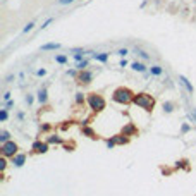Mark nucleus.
I'll return each mask as SVG.
<instances>
[{"label":"nucleus","instance_id":"nucleus-6","mask_svg":"<svg viewBox=\"0 0 196 196\" xmlns=\"http://www.w3.org/2000/svg\"><path fill=\"white\" fill-rule=\"evenodd\" d=\"M48 150H50V143H48V141H40V139H36V141L31 145V155H45Z\"/></svg>","mask_w":196,"mask_h":196},{"label":"nucleus","instance_id":"nucleus-11","mask_svg":"<svg viewBox=\"0 0 196 196\" xmlns=\"http://www.w3.org/2000/svg\"><path fill=\"white\" fill-rule=\"evenodd\" d=\"M91 53V57L95 58L96 62H101V64H105L107 60H108V57H110V53L108 52H101V53H95V52H90Z\"/></svg>","mask_w":196,"mask_h":196},{"label":"nucleus","instance_id":"nucleus-3","mask_svg":"<svg viewBox=\"0 0 196 196\" xmlns=\"http://www.w3.org/2000/svg\"><path fill=\"white\" fill-rule=\"evenodd\" d=\"M86 103H88V107L91 108L93 114H100L107 108V100L103 98L101 93H96V91H91V93L86 95Z\"/></svg>","mask_w":196,"mask_h":196},{"label":"nucleus","instance_id":"nucleus-7","mask_svg":"<svg viewBox=\"0 0 196 196\" xmlns=\"http://www.w3.org/2000/svg\"><path fill=\"white\" fill-rule=\"evenodd\" d=\"M122 134H126V136H129V138H133V136H139V129L136 124H133V122H127L126 126L121 129Z\"/></svg>","mask_w":196,"mask_h":196},{"label":"nucleus","instance_id":"nucleus-1","mask_svg":"<svg viewBox=\"0 0 196 196\" xmlns=\"http://www.w3.org/2000/svg\"><path fill=\"white\" fill-rule=\"evenodd\" d=\"M155 103H157L155 96L150 95V93H146V91L136 93V95H134V98H133V105L139 107V108H143L146 114H151V112H153Z\"/></svg>","mask_w":196,"mask_h":196},{"label":"nucleus","instance_id":"nucleus-36","mask_svg":"<svg viewBox=\"0 0 196 196\" xmlns=\"http://www.w3.org/2000/svg\"><path fill=\"white\" fill-rule=\"evenodd\" d=\"M45 74H47V71H45V69H38L36 71V76H40V78H42V76H45Z\"/></svg>","mask_w":196,"mask_h":196},{"label":"nucleus","instance_id":"nucleus-10","mask_svg":"<svg viewBox=\"0 0 196 196\" xmlns=\"http://www.w3.org/2000/svg\"><path fill=\"white\" fill-rule=\"evenodd\" d=\"M24 162H26V153H17L12 157V165L14 167H22Z\"/></svg>","mask_w":196,"mask_h":196},{"label":"nucleus","instance_id":"nucleus-33","mask_svg":"<svg viewBox=\"0 0 196 196\" xmlns=\"http://www.w3.org/2000/svg\"><path fill=\"white\" fill-rule=\"evenodd\" d=\"M50 129H52V126H50V124H43V126H42V133H48Z\"/></svg>","mask_w":196,"mask_h":196},{"label":"nucleus","instance_id":"nucleus-39","mask_svg":"<svg viewBox=\"0 0 196 196\" xmlns=\"http://www.w3.org/2000/svg\"><path fill=\"white\" fill-rule=\"evenodd\" d=\"M188 131H189V126H188V124H184V126H182V133H188Z\"/></svg>","mask_w":196,"mask_h":196},{"label":"nucleus","instance_id":"nucleus-38","mask_svg":"<svg viewBox=\"0 0 196 196\" xmlns=\"http://www.w3.org/2000/svg\"><path fill=\"white\" fill-rule=\"evenodd\" d=\"M188 117H189V121H193V122L196 124V115H194V114H189Z\"/></svg>","mask_w":196,"mask_h":196},{"label":"nucleus","instance_id":"nucleus-29","mask_svg":"<svg viewBox=\"0 0 196 196\" xmlns=\"http://www.w3.org/2000/svg\"><path fill=\"white\" fill-rule=\"evenodd\" d=\"M12 107H14V100H9V101H4V108H7V110H11Z\"/></svg>","mask_w":196,"mask_h":196},{"label":"nucleus","instance_id":"nucleus-21","mask_svg":"<svg viewBox=\"0 0 196 196\" xmlns=\"http://www.w3.org/2000/svg\"><path fill=\"white\" fill-rule=\"evenodd\" d=\"M67 60H69V58H67V55H64V53H57V55H55V62H57V64L65 65V64H67Z\"/></svg>","mask_w":196,"mask_h":196},{"label":"nucleus","instance_id":"nucleus-9","mask_svg":"<svg viewBox=\"0 0 196 196\" xmlns=\"http://www.w3.org/2000/svg\"><path fill=\"white\" fill-rule=\"evenodd\" d=\"M112 139H114V143H115L117 146H124V145H129V141H131V138H129V136H126V134H122V133L114 134V136H112Z\"/></svg>","mask_w":196,"mask_h":196},{"label":"nucleus","instance_id":"nucleus-14","mask_svg":"<svg viewBox=\"0 0 196 196\" xmlns=\"http://www.w3.org/2000/svg\"><path fill=\"white\" fill-rule=\"evenodd\" d=\"M131 69L136 71V72H146V71H148V67H146L143 62H138V60H136V62L131 64Z\"/></svg>","mask_w":196,"mask_h":196},{"label":"nucleus","instance_id":"nucleus-15","mask_svg":"<svg viewBox=\"0 0 196 196\" xmlns=\"http://www.w3.org/2000/svg\"><path fill=\"white\" fill-rule=\"evenodd\" d=\"M74 101H76V105H78V107L85 105V103H86V95L83 93V91H78V93L74 95Z\"/></svg>","mask_w":196,"mask_h":196},{"label":"nucleus","instance_id":"nucleus-30","mask_svg":"<svg viewBox=\"0 0 196 196\" xmlns=\"http://www.w3.org/2000/svg\"><path fill=\"white\" fill-rule=\"evenodd\" d=\"M52 22H53V17H50V19H47V21L43 22V24H42L40 28H42V29H45V28H48L50 24H52Z\"/></svg>","mask_w":196,"mask_h":196},{"label":"nucleus","instance_id":"nucleus-34","mask_svg":"<svg viewBox=\"0 0 196 196\" xmlns=\"http://www.w3.org/2000/svg\"><path fill=\"white\" fill-rule=\"evenodd\" d=\"M33 101H35L33 95H28V96H26V103H28V105H33Z\"/></svg>","mask_w":196,"mask_h":196},{"label":"nucleus","instance_id":"nucleus-5","mask_svg":"<svg viewBox=\"0 0 196 196\" xmlns=\"http://www.w3.org/2000/svg\"><path fill=\"white\" fill-rule=\"evenodd\" d=\"M76 83L79 86H90L93 83V72L90 69H85V71H78V76H76Z\"/></svg>","mask_w":196,"mask_h":196},{"label":"nucleus","instance_id":"nucleus-24","mask_svg":"<svg viewBox=\"0 0 196 196\" xmlns=\"http://www.w3.org/2000/svg\"><path fill=\"white\" fill-rule=\"evenodd\" d=\"M9 139H11V134L7 133L5 129L0 131V143H5V141H9Z\"/></svg>","mask_w":196,"mask_h":196},{"label":"nucleus","instance_id":"nucleus-8","mask_svg":"<svg viewBox=\"0 0 196 196\" xmlns=\"http://www.w3.org/2000/svg\"><path fill=\"white\" fill-rule=\"evenodd\" d=\"M81 133H83V136H86V138H90V139H95V141L100 139L98 133H96L93 127H90V126H83V127H81Z\"/></svg>","mask_w":196,"mask_h":196},{"label":"nucleus","instance_id":"nucleus-13","mask_svg":"<svg viewBox=\"0 0 196 196\" xmlns=\"http://www.w3.org/2000/svg\"><path fill=\"white\" fill-rule=\"evenodd\" d=\"M179 81H181V85H182L186 90H188V93H191V95L194 93V88H193V85L189 83V79H188L186 76H179Z\"/></svg>","mask_w":196,"mask_h":196},{"label":"nucleus","instance_id":"nucleus-20","mask_svg":"<svg viewBox=\"0 0 196 196\" xmlns=\"http://www.w3.org/2000/svg\"><path fill=\"white\" fill-rule=\"evenodd\" d=\"M88 65H90V60H88V58L81 60V62H76V71H85Z\"/></svg>","mask_w":196,"mask_h":196},{"label":"nucleus","instance_id":"nucleus-41","mask_svg":"<svg viewBox=\"0 0 196 196\" xmlns=\"http://www.w3.org/2000/svg\"><path fill=\"white\" fill-rule=\"evenodd\" d=\"M193 114H194V115H196V107H194V108H193Z\"/></svg>","mask_w":196,"mask_h":196},{"label":"nucleus","instance_id":"nucleus-19","mask_svg":"<svg viewBox=\"0 0 196 196\" xmlns=\"http://www.w3.org/2000/svg\"><path fill=\"white\" fill-rule=\"evenodd\" d=\"M62 146H64V150H65V151H74L78 145H76V141H64Z\"/></svg>","mask_w":196,"mask_h":196},{"label":"nucleus","instance_id":"nucleus-37","mask_svg":"<svg viewBox=\"0 0 196 196\" xmlns=\"http://www.w3.org/2000/svg\"><path fill=\"white\" fill-rule=\"evenodd\" d=\"M119 67H127V60H126V58H124V60H121V62H119Z\"/></svg>","mask_w":196,"mask_h":196},{"label":"nucleus","instance_id":"nucleus-25","mask_svg":"<svg viewBox=\"0 0 196 196\" xmlns=\"http://www.w3.org/2000/svg\"><path fill=\"white\" fill-rule=\"evenodd\" d=\"M36 26V22L35 21H31V22H28L26 26H24V29H22V35H28L29 31H33V28Z\"/></svg>","mask_w":196,"mask_h":196},{"label":"nucleus","instance_id":"nucleus-40","mask_svg":"<svg viewBox=\"0 0 196 196\" xmlns=\"http://www.w3.org/2000/svg\"><path fill=\"white\" fill-rule=\"evenodd\" d=\"M14 78H16V76H14V74H9V76H7V83H11V81L14 79Z\"/></svg>","mask_w":196,"mask_h":196},{"label":"nucleus","instance_id":"nucleus-4","mask_svg":"<svg viewBox=\"0 0 196 196\" xmlns=\"http://www.w3.org/2000/svg\"><path fill=\"white\" fill-rule=\"evenodd\" d=\"M0 153H2V157H5V158H12L14 155L19 153V146H17L16 141L9 139V141H5V143H2V146H0Z\"/></svg>","mask_w":196,"mask_h":196},{"label":"nucleus","instance_id":"nucleus-28","mask_svg":"<svg viewBox=\"0 0 196 196\" xmlns=\"http://www.w3.org/2000/svg\"><path fill=\"white\" fill-rule=\"evenodd\" d=\"M127 53H129L127 48H119V50H117V55H121V57H126Z\"/></svg>","mask_w":196,"mask_h":196},{"label":"nucleus","instance_id":"nucleus-31","mask_svg":"<svg viewBox=\"0 0 196 196\" xmlns=\"http://www.w3.org/2000/svg\"><path fill=\"white\" fill-rule=\"evenodd\" d=\"M105 143H107V148H108V150H110V148H114V146H117V145L115 143H114V139H107V141H105Z\"/></svg>","mask_w":196,"mask_h":196},{"label":"nucleus","instance_id":"nucleus-12","mask_svg":"<svg viewBox=\"0 0 196 196\" xmlns=\"http://www.w3.org/2000/svg\"><path fill=\"white\" fill-rule=\"evenodd\" d=\"M36 95H38V101H40L42 105H47V101H48V91H47V88H45V86L38 90Z\"/></svg>","mask_w":196,"mask_h":196},{"label":"nucleus","instance_id":"nucleus-35","mask_svg":"<svg viewBox=\"0 0 196 196\" xmlns=\"http://www.w3.org/2000/svg\"><path fill=\"white\" fill-rule=\"evenodd\" d=\"M11 100V91H5L4 93V101H9Z\"/></svg>","mask_w":196,"mask_h":196},{"label":"nucleus","instance_id":"nucleus-23","mask_svg":"<svg viewBox=\"0 0 196 196\" xmlns=\"http://www.w3.org/2000/svg\"><path fill=\"white\" fill-rule=\"evenodd\" d=\"M172 110H174V101H165L164 103V112L165 114H170Z\"/></svg>","mask_w":196,"mask_h":196},{"label":"nucleus","instance_id":"nucleus-32","mask_svg":"<svg viewBox=\"0 0 196 196\" xmlns=\"http://www.w3.org/2000/svg\"><path fill=\"white\" fill-rule=\"evenodd\" d=\"M74 0H57V4L58 5H67V4H72Z\"/></svg>","mask_w":196,"mask_h":196},{"label":"nucleus","instance_id":"nucleus-16","mask_svg":"<svg viewBox=\"0 0 196 196\" xmlns=\"http://www.w3.org/2000/svg\"><path fill=\"white\" fill-rule=\"evenodd\" d=\"M47 141L50 145H64V139L60 138V136H57V134H50L47 138Z\"/></svg>","mask_w":196,"mask_h":196},{"label":"nucleus","instance_id":"nucleus-22","mask_svg":"<svg viewBox=\"0 0 196 196\" xmlns=\"http://www.w3.org/2000/svg\"><path fill=\"white\" fill-rule=\"evenodd\" d=\"M134 52H136V55H139V57L143 58V60H148V58H150L148 52H145L143 48H138V47H136V48H134Z\"/></svg>","mask_w":196,"mask_h":196},{"label":"nucleus","instance_id":"nucleus-2","mask_svg":"<svg viewBox=\"0 0 196 196\" xmlns=\"http://www.w3.org/2000/svg\"><path fill=\"white\" fill-rule=\"evenodd\" d=\"M134 95H136V93H134L131 88H127V86H119V88H115L114 93H112V100L115 101V103H119V105H131Z\"/></svg>","mask_w":196,"mask_h":196},{"label":"nucleus","instance_id":"nucleus-17","mask_svg":"<svg viewBox=\"0 0 196 196\" xmlns=\"http://www.w3.org/2000/svg\"><path fill=\"white\" fill-rule=\"evenodd\" d=\"M60 47H62L60 43H45V45H42V50L43 52H48V50H58Z\"/></svg>","mask_w":196,"mask_h":196},{"label":"nucleus","instance_id":"nucleus-26","mask_svg":"<svg viewBox=\"0 0 196 196\" xmlns=\"http://www.w3.org/2000/svg\"><path fill=\"white\" fill-rule=\"evenodd\" d=\"M7 119H9V114H7V108H2V110H0V121H2V122H5Z\"/></svg>","mask_w":196,"mask_h":196},{"label":"nucleus","instance_id":"nucleus-18","mask_svg":"<svg viewBox=\"0 0 196 196\" xmlns=\"http://www.w3.org/2000/svg\"><path fill=\"white\" fill-rule=\"evenodd\" d=\"M148 71H150L151 76H162L164 74V67H162V65H151Z\"/></svg>","mask_w":196,"mask_h":196},{"label":"nucleus","instance_id":"nucleus-27","mask_svg":"<svg viewBox=\"0 0 196 196\" xmlns=\"http://www.w3.org/2000/svg\"><path fill=\"white\" fill-rule=\"evenodd\" d=\"M0 169H2V172L7 169V160H5V157H2V158H0Z\"/></svg>","mask_w":196,"mask_h":196}]
</instances>
